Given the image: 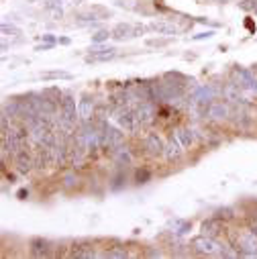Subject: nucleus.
<instances>
[{
	"label": "nucleus",
	"mask_w": 257,
	"mask_h": 259,
	"mask_svg": "<svg viewBox=\"0 0 257 259\" xmlns=\"http://www.w3.org/2000/svg\"><path fill=\"white\" fill-rule=\"evenodd\" d=\"M215 3H227V0H215Z\"/></svg>",
	"instance_id": "nucleus-33"
},
{
	"label": "nucleus",
	"mask_w": 257,
	"mask_h": 259,
	"mask_svg": "<svg viewBox=\"0 0 257 259\" xmlns=\"http://www.w3.org/2000/svg\"><path fill=\"white\" fill-rule=\"evenodd\" d=\"M55 43H45V45H37V51H47V49H51Z\"/></svg>",
	"instance_id": "nucleus-29"
},
{
	"label": "nucleus",
	"mask_w": 257,
	"mask_h": 259,
	"mask_svg": "<svg viewBox=\"0 0 257 259\" xmlns=\"http://www.w3.org/2000/svg\"><path fill=\"white\" fill-rule=\"evenodd\" d=\"M112 37L116 39V41H124V39H131V37H135V33H133V27L128 25V23H118L112 31Z\"/></svg>",
	"instance_id": "nucleus-10"
},
{
	"label": "nucleus",
	"mask_w": 257,
	"mask_h": 259,
	"mask_svg": "<svg viewBox=\"0 0 257 259\" xmlns=\"http://www.w3.org/2000/svg\"><path fill=\"white\" fill-rule=\"evenodd\" d=\"M114 118L118 122V126L122 128V131H128V133H137L139 131V120H137V114L135 110H131L128 106H118L114 110Z\"/></svg>",
	"instance_id": "nucleus-1"
},
{
	"label": "nucleus",
	"mask_w": 257,
	"mask_h": 259,
	"mask_svg": "<svg viewBox=\"0 0 257 259\" xmlns=\"http://www.w3.org/2000/svg\"><path fill=\"white\" fill-rule=\"evenodd\" d=\"M212 35H215V33H212V31H206V33H200V35H196V37H194V39H196V41H200V39H210V37H212Z\"/></svg>",
	"instance_id": "nucleus-27"
},
{
	"label": "nucleus",
	"mask_w": 257,
	"mask_h": 259,
	"mask_svg": "<svg viewBox=\"0 0 257 259\" xmlns=\"http://www.w3.org/2000/svg\"><path fill=\"white\" fill-rule=\"evenodd\" d=\"M43 94H45L47 98L55 100V102H59V100H61V92H59L57 88H47V90H43Z\"/></svg>",
	"instance_id": "nucleus-22"
},
{
	"label": "nucleus",
	"mask_w": 257,
	"mask_h": 259,
	"mask_svg": "<svg viewBox=\"0 0 257 259\" xmlns=\"http://www.w3.org/2000/svg\"><path fill=\"white\" fill-rule=\"evenodd\" d=\"M178 141H180L184 147H190V145H192V141H194V135H192L190 128L180 126V128H178Z\"/></svg>",
	"instance_id": "nucleus-15"
},
{
	"label": "nucleus",
	"mask_w": 257,
	"mask_h": 259,
	"mask_svg": "<svg viewBox=\"0 0 257 259\" xmlns=\"http://www.w3.org/2000/svg\"><path fill=\"white\" fill-rule=\"evenodd\" d=\"M182 143L178 141V139H169V143L165 145V157H167V161H178L180 157H182Z\"/></svg>",
	"instance_id": "nucleus-11"
},
{
	"label": "nucleus",
	"mask_w": 257,
	"mask_h": 259,
	"mask_svg": "<svg viewBox=\"0 0 257 259\" xmlns=\"http://www.w3.org/2000/svg\"><path fill=\"white\" fill-rule=\"evenodd\" d=\"M174 229H176V233L182 235V233H186V231L190 229V223H186V221H176V223H174Z\"/></svg>",
	"instance_id": "nucleus-25"
},
{
	"label": "nucleus",
	"mask_w": 257,
	"mask_h": 259,
	"mask_svg": "<svg viewBox=\"0 0 257 259\" xmlns=\"http://www.w3.org/2000/svg\"><path fill=\"white\" fill-rule=\"evenodd\" d=\"M76 19H78L80 25H90L92 21H96V15H94V13H82V15H78Z\"/></svg>",
	"instance_id": "nucleus-20"
},
{
	"label": "nucleus",
	"mask_w": 257,
	"mask_h": 259,
	"mask_svg": "<svg viewBox=\"0 0 257 259\" xmlns=\"http://www.w3.org/2000/svg\"><path fill=\"white\" fill-rule=\"evenodd\" d=\"M145 149L151 153V155H163L165 153V143L161 141V137L157 135V133H149L147 137H145Z\"/></svg>",
	"instance_id": "nucleus-5"
},
{
	"label": "nucleus",
	"mask_w": 257,
	"mask_h": 259,
	"mask_svg": "<svg viewBox=\"0 0 257 259\" xmlns=\"http://www.w3.org/2000/svg\"><path fill=\"white\" fill-rule=\"evenodd\" d=\"M229 114H231V110H229V106L223 104V102H210L208 108H206V116L217 118V120H223V118H227Z\"/></svg>",
	"instance_id": "nucleus-8"
},
{
	"label": "nucleus",
	"mask_w": 257,
	"mask_h": 259,
	"mask_svg": "<svg viewBox=\"0 0 257 259\" xmlns=\"http://www.w3.org/2000/svg\"><path fill=\"white\" fill-rule=\"evenodd\" d=\"M72 74L68 72H61V70H55V72H43L41 74V80H70Z\"/></svg>",
	"instance_id": "nucleus-17"
},
{
	"label": "nucleus",
	"mask_w": 257,
	"mask_h": 259,
	"mask_svg": "<svg viewBox=\"0 0 257 259\" xmlns=\"http://www.w3.org/2000/svg\"><path fill=\"white\" fill-rule=\"evenodd\" d=\"M147 255H149V257H161V251H149Z\"/></svg>",
	"instance_id": "nucleus-31"
},
{
	"label": "nucleus",
	"mask_w": 257,
	"mask_h": 259,
	"mask_svg": "<svg viewBox=\"0 0 257 259\" xmlns=\"http://www.w3.org/2000/svg\"><path fill=\"white\" fill-rule=\"evenodd\" d=\"M15 163H17V167H19L21 174H29L35 167V159H33V155L25 147L15 153Z\"/></svg>",
	"instance_id": "nucleus-4"
},
{
	"label": "nucleus",
	"mask_w": 257,
	"mask_h": 259,
	"mask_svg": "<svg viewBox=\"0 0 257 259\" xmlns=\"http://www.w3.org/2000/svg\"><path fill=\"white\" fill-rule=\"evenodd\" d=\"M135 114H137V120L141 126H147L155 120V108L149 102H139V106L135 108Z\"/></svg>",
	"instance_id": "nucleus-3"
},
{
	"label": "nucleus",
	"mask_w": 257,
	"mask_h": 259,
	"mask_svg": "<svg viewBox=\"0 0 257 259\" xmlns=\"http://www.w3.org/2000/svg\"><path fill=\"white\" fill-rule=\"evenodd\" d=\"M78 114H80V120L88 122V120L94 116V102L84 96V98L80 100V104H78Z\"/></svg>",
	"instance_id": "nucleus-9"
},
{
	"label": "nucleus",
	"mask_w": 257,
	"mask_h": 259,
	"mask_svg": "<svg viewBox=\"0 0 257 259\" xmlns=\"http://www.w3.org/2000/svg\"><path fill=\"white\" fill-rule=\"evenodd\" d=\"M192 247L202 255H215V253H221V249H223V245L217 243L215 237H206V235H200L198 239L192 241Z\"/></svg>",
	"instance_id": "nucleus-2"
},
{
	"label": "nucleus",
	"mask_w": 257,
	"mask_h": 259,
	"mask_svg": "<svg viewBox=\"0 0 257 259\" xmlns=\"http://www.w3.org/2000/svg\"><path fill=\"white\" fill-rule=\"evenodd\" d=\"M41 39H45L47 43H55V37L53 35H41Z\"/></svg>",
	"instance_id": "nucleus-30"
},
{
	"label": "nucleus",
	"mask_w": 257,
	"mask_h": 259,
	"mask_svg": "<svg viewBox=\"0 0 257 259\" xmlns=\"http://www.w3.org/2000/svg\"><path fill=\"white\" fill-rule=\"evenodd\" d=\"M3 33H5V35H9V33H15V35H19V33H21V29H19V27H15V25L3 23Z\"/></svg>",
	"instance_id": "nucleus-26"
},
{
	"label": "nucleus",
	"mask_w": 257,
	"mask_h": 259,
	"mask_svg": "<svg viewBox=\"0 0 257 259\" xmlns=\"http://www.w3.org/2000/svg\"><path fill=\"white\" fill-rule=\"evenodd\" d=\"M235 74H237V78H239V86H245L247 90L257 92V78L253 76V72H249V70H245V68H237Z\"/></svg>",
	"instance_id": "nucleus-6"
},
{
	"label": "nucleus",
	"mask_w": 257,
	"mask_h": 259,
	"mask_svg": "<svg viewBox=\"0 0 257 259\" xmlns=\"http://www.w3.org/2000/svg\"><path fill=\"white\" fill-rule=\"evenodd\" d=\"M102 257H126L128 253L124 251V249H108V251H104V253H100Z\"/></svg>",
	"instance_id": "nucleus-21"
},
{
	"label": "nucleus",
	"mask_w": 257,
	"mask_h": 259,
	"mask_svg": "<svg viewBox=\"0 0 257 259\" xmlns=\"http://www.w3.org/2000/svg\"><path fill=\"white\" fill-rule=\"evenodd\" d=\"M239 9L241 11H247V13H255L257 11V0H241Z\"/></svg>",
	"instance_id": "nucleus-19"
},
{
	"label": "nucleus",
	"mask_w": 257,
	"mask_h": 259,
	"mask_svg": "<svg viewBox=\"0 0 257 259\" xmlns=\"http://www.w3.org/2000/svg\"><path fill=\"white\" fill-rule=\"evenodd\" d=\"M27 194H29L27 190H19V194H17V196H19V198H25V196H27Z\"/></svg>",
	"instance_id": "nucleus-32"
},
{
	"label": "nucleus",
	"mask_w": 257,
	"mask_h": 259,
	"mask_svg": "<svg viewBox=\"0 0 257 259\" xmlns=\"http://www.w3.org/2000/svg\"><path fill=\"white\" fill-rule=\"evenodd\" d=\"M31 253H33L35 257H45V255H47V243L41 241V239H35V241L31 243Z\"/></svg>",
	"instance_id": "nucleus-16"
},
{
	"label": "nucleus",
	"mask_w": 257,
	"mask_h": 259,
	"mask_svg": "<svg viewBox=\"0 0 257 259\" xmlns=\"http://www.w3.org/2000/svg\"><path fill=\"white\" fill-rule=\"evenodd\" d=\"M133 33H135V37H137V35H143V33H145V27H143V25H135V27H133Z\"/></svg>",
	"instance_id": "nucleus-28"
},
{
	"label": "nucleus",
	"mask_w": 257,
	"mask_h": 259,
	"mask_svg": "<svg viewBox=\"0 0 257 259\" xmlns=\"http://www.w3.org/2000/svg\"><path fill=\"white\" fill-rule=\"evenodd\" d=\"M223 96H225V100L239 102V100H241V94H239V84H227V86L223 88Z\"/></svg>",
	"instance_id": "nucleus-14"
},
{
	"label": "nucleus",
	"mask_w": 257,
	"mask_h": 259,
	"mask_svg": "<svg viewBox=\"0 0 257 259\" xmlns=\"http://www.w3.org/2000/svg\"><path fill=\"white\" fill-rule=\"evenodd\" d=\"M235 214H233V210L231 208H221V210H217V219H221V221H229V219H233Z\"/></svg>",
	"instance_id": "nucleus-24"
},
{
	"label": "nucleus",
	"mask_w": 257,
	"mask_h": 259,
	"mask_svg": "<svg viewBox=\"0 0 257 259\" xmlns=\"http://www.w3.org/2000/svg\"><path fill=\"white\" fill-rule=\"evenodd\" d=\"M223 233V223L221 219H210V221H204L202 223V235L206 237H217Z\"/></svg>",
	"instance_id": "nucleus-12"
},
{
	"label": "nucleus",
	"mask_w": 257,
	"mask_h": 259,
	"mask_svg": "<svg viewBox=\"0 0 257 259\" xmlns=\"http://www.w3.org/2000/svg\"><path fill=\"white\" fill-rule=\"evenodd\" d=\"M108 37H112V33L106 29H100L92 35V43H104V41H108Z\"/></svg>",
	"instance_id": "nucleus-18"
},
{
	"label": "nucleus",
	"mask_w": 257,
	"mask_h": 259,
	"mask_svg": "<svg viewBox=\"0 0 257 259\" xmlns=\"http://www.w3.org/2000/svg\"><path fill=\"white\" fill-rule=\"evenodd\" d=\"M135 178H137V182H139V184H145V182H149V180H151V171H147V169H137Z\"/></svg>",
	"instance_id": "nucleus-23"
},
{
	"label": "nucleus",
	"mask_w": 257,
	"mask_h": 259,
	"mask_svg": "<svg viewBox=\"0 0 257 259\" xmlns=\"http://www.w3.org/2000/svg\"><path fill=\"white\" fill-rule=\"evenodd\" d=\"M114 51H116L114 47H104V45L96 43V47L90 49V55H92V59H96V61H108V59H112V57L116 55Z\"/></svg>",
	"instance_id": "nucleus-7"
},
{
	"label": "nucleus",
	"mask_w": 257,
	"mask_h": 259,
	"mask_svg": "<svg viewBox=\"0 0 257 259\" xmlns=\"http://www.w3.org/2000/svg\"><path fill=\"white\" fill-rule=\"evenodd\" d=\"M151 31H155L157 35H167V37L178 35V27L167 25V23H151Z\"/></svg>",
	"instance_id": "nucleus-13"
}]
</instances>
